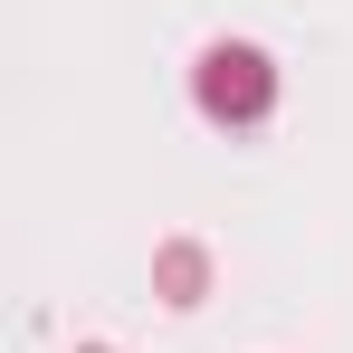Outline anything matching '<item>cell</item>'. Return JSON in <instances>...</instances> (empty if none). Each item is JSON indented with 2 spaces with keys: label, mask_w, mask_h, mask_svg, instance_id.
Masks as SVG:
<instances>
[{
  "label": "cell",
  "mask_w": 353,
  "mask_h": 353,
  "mask_svg": "<svg viewBox=\"0 0 353 353\" xmlns=\"http://www.w3.org/2000/svg\"><path fill=\"white\" fill-rule=\"evenodd\" d=\"M191 105H201V124H220V134H258V124L277 115V58L248 48V39H210L191 58Z\"/></svg>",
  "instance_id": "6da1fadb"
},
{
  "label": "cell",
  "mask_w": 353,
  "mask_h": 353,
  "mask_svg": "<svg viewBox=\"0 0 353 353\" xmlns=\"http://www.w3.org/2000/svg\"><path fill=\"white\" fill-rule=\"evenodd\" d=\"M153 296H163L172 315H191V305L210 296V248H201V239H163V248H153Z\"/></svg>",
  "instance_id": "7a4b0ae2"
},
{
  "label": "cell",
  "mask_w": 353,
  "mask_h": 353,
  "mask_svg": "<svg viewBox=\"0 0 353 353\" xmlns=\"http://www.w3.org/2000/svg\"><path fill=\"white\" fill-rule=\"evenodd\" d=\"M77 353H115V344H77Z\"/></svg>",
  "instance_id": "3957f363"
}]
</instances>
